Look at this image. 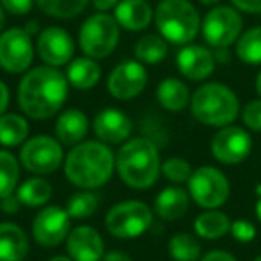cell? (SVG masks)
I'll list each match as a JSON object with an SVG mask.
<instances>
[{
    "label": "cell",
    "mask_w": 261,
    "mask_h": 261,
    "mask_svg": "<svg viewBox=\"0 0 261 261\" xmlns=\"http://www.w3.org/2000/svg\"><path fill=\"white\" fill-rule=\"evenodd\" d=\"M20 179V163L9 150L0 149V199L16 192Z\"/></svg>",
    "instance_id": "obj_31"
},
{
    "label": "cell",
    "mask_w": 261,
    "mask_h": 261,
    "mask_svg": "<svg viewBox=\"0 0 261 261\" xmlns=\"http://www.w3.org/2000/svg\"><path fill=\"white\" fill-rule=\"evenodd\" d=\"M215 59L220 63H225L229 61V52L227 48H217V52H215Z\"/></svg>",
    "instance_id": "obj_44"
},
{
    "label": "cell",
    "mask_w": 261,
    "mask_h": 261,
    "mask_svg": "<svg viewBox=\"0 0 261 261\" xmlns=\"http://www.w3.org/2000/svg\"><path fill=\"white\" fill-rule=\"evenodd\" d=\"M115 20L120 27L133 33L147 29L152 22V8L145 0H122L116 6Z\"/></svg>",
    "instance_id": "obj_21"
},
{
    "label": "cell",
    "mask_w": 261,
    "mask_h": 261,
    "mask_svg": "<svg viewBox=\"0 0 261 261\" xmlns=\"http://www.w3.org/2000/svg\"><path fill=\"white\" fill-rule=\"evenodd\" d=\"M147 70L138 59L122 61L108 77V91L116 100H130L138 97L147 86Z\"/></svg>",
    "instance_id": "obj_14"
},
{
    "label": "cell",
    "mask_w": 261,
    "mask_h": 261,
    "mask_svg": "<svg viewBox=\"0 0 261 261\" xmlns=\"http://www.w3.org/2000/svg\"><path fill=\"white\" fill-rule=\"evenodd\" d=\"M256 215H257V218L261 220V195L257 197V202H256Z\"/></svg>",
    "instance_id": "obj_48"
},
{
    "label": "cell",
    "mask_w": 261,
    "mask_h": 261,
    "mask_svg": "<svg viewBox=\"0 0 261 261\" xmlns=\"http://www.w3.org/2000/svg\"><path fill=\"white\" fill-rule=\"evenodd\" d=\"M200 261H238L231 252L227 250H210L200 257Z\"/></svg>",
    "instance_id": "obj_40"
},
{
    "label": "cell",
    "mask_w": 261,
    "mask_h": 261,
    "mask_svg": "<svg viewBox=\"0 0 261 261\" xmlns=\"http://www.w3.org/2000/svg\"><path fill=\"white\" fill-rule=\"evenodd\" d=\"M242 122L249 130L261 133V98L250 100L242 109Z\"/></svg>",
    "instance_id": "obj_35"
},
{
    "label": "cell",
    "mask_w": 261,
    "mask_h": 261,
    "mask_svg": "<svg viewBox=\"0 0 261 261\" xmlns=\"http://www.w3.org/2000/svg\"><path fill=\"white\" fill-rule=\"evenodd\" d=\"M158 102L163 106L167 111L179 113L185 108L190 106L192 100V95L190 90L181 79H175V77H167L160 83L156 91Z\"/></svg>",
    "instance_id": "obj_23"
},
{
    "label": "cell",
    "mask_w": 261,
    "mask_h": 261,
    "mask_svg": "<svg viewBox=\"0 0 261 261\" xmlns=\"http://www.w3.org/2000/svg\"><path fill=\"white\" fill-rule=\"evenodd\" d=\"M154 213L142 200H122L106 215V229L120 240H135L152 225Z\"/></svg>",
    "instance_id": "obj_6"
},
{
    "label": "cell",
    "mask_w": 261,
    "mask_h": 261,
    "mask_svg": "<svg viewBox=\"0 0 261 261\" xmlns=\"http://www.w3.org/2000/svg\"><path fill=\"white\" fill-rule=\"evenodd\" d=\"M215 54L202 45H186L177 54L179 72L190 81L207 79L215 72Z\"/></svg>",
    "instance_id": "obj_18"
},
{
    "label": "cell",
    "mask_w": 261,
    "mask_h": 261,
    "mask_svg": "<svg viewBox=\"0 0 261 261\" xmlns=\"http://www.w3.org/2000/svg\"><path fill=\"white\" fill-rule=\"evenodd\" d=\"M102 261H133V259L125 252H122V250H111V252H106L102 256Z\"/></svg>",
    "instance_id": "obj_42"
},
{
    "label": "cell",
    "mask_w": 261,
    "mask_h": 261,
    "mask_svg": "<svg viewBox=\"0 0 261 261\" xmlns=\"http://www.w3.org/2000/svg\"><path fill=\"white\" fill-rule=\"evenodd\" d=\"M4 22H6V18H4V9H2V6H0V31H2V27H4Z\"/></svg>",
    "instance_id": "obj_49"
},
{
    "label": "cell",
    "mask_w": 261,
    "mask_h": 261,
    "mask_svg": "<svg viewBox=\"0 0 261 261\" xmlns=\"http://www.w3.org/2000/svg\"><path fill=\"white\" fill-rule=\"evenodd\" d=\"M156 25L167 41L186 45L199 34L200 16L188 0H163L156 9Z\"/></svg>",
    "instance_id": "obj_5"
},
{
    "label": "cell",
    "mask_w": 261,
    "mask_h": 261,
    "mask_svg": "<svg viewBox=\"0 0 261 261\" xmlns=\"http://www.w3.org/2000/svg\"><path fill=\"white\" fill-rule=\"evenodd\" d=\"M236 9L250 15H261V0H231Z\"/></svg>",
    "instance_id": "obj_38"
},
{
    "label": "cell",
    "mask_w": 261,
    "mask_h": 261,
    "mask_svg": "<svg viewBox=\"0 0 261 261\" xmlns=\"http://www.w3.org/2000/svg\"><path fill=\"white\" fill-rule=\"evenodd\" d=\"M254 261H261V254H259V256H256V257H254Z\"/></svg>",
    "instance_id": "obj_51"
},
{
    "label": "cell",
    "mask_w": 261,
    "mask_h": 261,
    "mask_svg": "<svg viewBox=\"0 0 261 261\" xmlns=\"http://www.w3.org/2000/svg\"><path fill=\"white\" fill-rule=\"evenodd\" d=\"M200 29L207 45L215 48H227L242 36L243 20L236 8L218 6L207 13Z\"/></svg>",
    "instance_id": "obj_10"
},
{
    "label": "cell",
    "mask_w": 261,
    "mask_h": 261,
    "mask_svg": "<svg viewBox=\"0 0 261 261\" xmlns=\"http://www.w3.org/2000/svg\"><path fill=\"white\" fill-rule=\"evenodd\" d=\"M48 261H73L70 256H54V257H50Z\"/></svg>",
    "instance_id": "obj_47"
},
{
    "label": "cell",
    "mask_w": 261,
    "mask_h": 261,
    "mask_svg": "<svg viewBox=\"0 0 261 261\" xmlns=\"http://www.w3.org/2000/svg\"><path fill=\"white\" fill-rule=\"evenodd\" d=\"M130 130H133V123L129 116L115 108L102 109L93 120L95 136L106 145H118V143L127 142Z\"/></svg>",
    "instance_id": "obj_17"
},
{
    "label": "cell",
    "mask_w": 261,
    "mask_h": 261,
    "mask_svg": "<svg viewBox=\"0 0 261 261\" xmlns=\"http://www.w3.org/2000/svg\"><path fill=\"white\" fill-rule=\"evenodd\" d=\"M168 54V45L163 36L156 34H147L140 38L135 45V56L140 63L145 65H158L161 63Z\"/></svg>",
    "instance_id": "obj_28"
},
{
    "label": "cell",
    "mask_w": 261,
    "mask_h": 261,
    "mask_svg": "<svg viewBox=\"0 0 261 261\" xmlns=\"http://www.w3.org/2000/svg\"><path fill=\"white\" fill-rule=\"evenodd\" d=\"M34 47L25 29H13L0 34V66L9 73H22L31 66Z\"/></svg>",
    "instance_id": "obj_12"
},
{
    "label": "cell",
    "mask_w": 261,
    "mask_h": 261,
    "mask_svg": "<svg viewBox=\"0 0 261 261\" xmlns=\"http://www.w3.org/2000/svg\"><path fill=\"white\" fill-rule=\"evenodd\" d=\"M188 193L204 210H218L231 195L229 179L215 167H199L188 179Z\"/></svg>",
    "instance_id": "obj_8"
},
{
    "label": "cell",
    "mask_w": 261,
    "mask_h": 261,
    "mask_svg": "<svg viewBox=\"0 0 261 261\" xmlns=\"http://www.w3.org/2000/svg\"><path fill=\"white\" fill-rule=\"evenodd\" d=\"M8 106H9V88L6 86V83L0 81V116L6 113Z\"/></svg>",
    "instance_id": "obj_41"
},
{
    "label": "cell",
    "mask_w": 261,
    "mask_h": 261,
    "mask_svg": "<svg viewBox=\"0 0 261 261\" xmlns=\"http://www.w3.org/2000/svg\"><path fill=\"white\" fill-rule=\"evenodd\" d=\"M200 2H202L204 6H215V4H218L220 0H200Z\"/></svg>",
    "instance_id": "obj_50"
},
{
    "label": "cell",
    "mask_w": 261,
    "mask_h": 261,
    "mask_svg": "<svg viewBox=\"0 0 261 261\" xmlns=\"http://www.w3.org/2000/svg\"><path fill=\"white\" fill-rule=\"evenodd\" d=\"M65 177L81 190H95L111 179L116 161L111 149L100 140L81 142L65 158Z\"/></svg>",
    "instance_id": "obj_2"
},
{
    "label": "cell",
    "mask_w": 261,
    "mask_h": 261,
    "mask_svg": "<svg viewBox=\"0 0 261 261\" xmlns=\"http://www.w3.org/2000/svg\"><path fill=\"white\" fill-rule=\"evenodd\" d=\"M68 97V79L56 66H38L27 72L18 86V106L33 120L54 116Z\"/></svg>",
    "instance_id": "obj_1"
},
{
    "label": "cell",
    "mask_w": 261,
    "mask_h": 261,
    "mask_svg": "<svg viewBox=\"0 0 261 261\" xmlns=\"http://www.w3.org/2000/svg\"><path fill=\"white\" fill-rule=\"evenodd\" d=\"M231 236L240 243H249L256 238V225L247 218H238V220L231 222V229H229Z\"/></svg>",
    "instance_id": "obj_36"
},
{
    "label": "cell",
    "mask_w": 261,
    "mask_h": 261,
    "mask_svg": "<svg viewBox=\"0 0 261 261\" xmlns=\"http://www.w3.org/2000/svg\"><path fill=\"white\" fill-rule=\"evenodd\" d=\"M190 111L199 123L220 129L231 125L240 115V100L225 84L206 83L193 91Z\"/></svg>",
    "instance_id": "obj_4"
},
{
    "label": "cell",
    "mask_w": 261,
    "mask_h": 261,
    "mask_svg": "<svg viewBox=\"0 0 261 261\" xmlns=\"http://www.w3.org/2000/svg\"><path fill=\"white\" fill-rule=\"evenodd\" d=\"M20 163L34 175L52 174L65 163L61 142L47 135L33 136L20 149Z\"/></svg>",
    "instance_id": "obj_9"
},
{
    "label": "cell",
    "mask_w": 261,
    "mask_h": 261,
    "mask_svg": "<svg viewBox=\"0 0 261 261\" xmlns=\"http://www.w3.org/2000/svg\"><path fill=\"white\" fill-rule=\"evenodd\" d=\"M66 252L73 261H100L104 240L91 225H77L66 236Z\"/></svg>",
    "instance_id": "obj_16"
},
{
    "label": "cell",
    "mask_w": 261,
    "mask_h": 261,
    "mask_svg": "<svg viewBox=\"0 0 261 261\" xmlns=\"http://www.w3.org/2000/svg\"><path fill=\"white\" fill-rule=\"evenodd\" d=\"M120 40V27L113 16L98 13L83 23L79 31V45L88 58L104 59L115 52Z\"/></svg>",
    "instance_id": "obj_7"
},
{
    "label": "cell",
    "mask_w": 261,
    "mask_h": 261,
    "mask_svg": "<svg viewBox=\"0 0 261 261\" xmlns=\"http://www.w3.org/2000/svg\"><path fill=\"white\" fill-rule=\"evenodd\" d=\"M20 206H22V202H20V199L16 197V193H11V195L4 197V199H0V210L4 211V213H8V215L18 213Z\"/></svg>",
    "instance_id": "obj_39"
},
{
    "label": "cell",
    "mask_w": 261,
    "mask_h": 261,
    "mask_svg": "<svg viewBox=\"0 0 261 261\" xmlns=\"http://www.w3.org/2000/svg\"><path fill=\"white\" fill-rule=\"evenodd\" d=\"M95 6V9H98V11H109V9H113L116 4H118V0H91Z\"/></svg>",
    "instance_id": "obj_43"
},
{
    "label": "cell",
    "mask_w": 261,
    "mask_h": 261,
    "mask_svg": "<svg viewBox=\"0 0 261 261\" xmlns=\"http://www.w3.org/2000/svg\"><path fill=\"white\" fill-rule=\"evenodd\" d=\"M36 29H38V23L36 22H29V23H27V27H25V31L29 34H34V33H36Z\"/></svg>",
    "instance_id": "obj_46"
},
{
    "label": "cell",
    "mask_w": 261,
    "mask_h": 261,
    "mask_svg": "<svg viewBox=\"0 0 261 261\" xmlns=\"http://www.w3.org/2000/svg\"><path fill=\"white\" fill-rule=\"evenodd\" d=\"M90 129V120L86 113L81 109H66L59 115L56 122V138L61 142V145L75 147L84 142Z\"/></svg>",
    "instance_id": "obj_19"
},
{
    "label": "cell",
    "mask_w": 261,
    "mask_h": 261,
    "mask_svg": "<svg viewBox=\"0 0 261 261\" xmlns=\"http://www.w3.org/2000/svg\"><path fill=\"white\" fill-rule=\"evenodd\" d=\"M16 197L20 199L22 206L41 207L52 199V185L41 175L31 177L20 185V188L16 190Z\"/></svg>",
    "instance_id": "obj_27"
},
{
    "label": "cell",
    "mask_w": 261,
    "mask_h": 261,
    "mask_svg": "<svg viewBox=\"0 0 261 261\" xmlns=\"http://www.w3.org/2000/svg\"><path fill=\"white\" fill-rule=\"evenodd\" d=\"M98 207V197L90 190L75 192L66 200V211L72 218H90Z\"/></svg>",
    "instance_id": "obj_33"
},
{
    "label": "cell",
    "mask_w": 261,
    "mask_h": 261,
    "mask_svg": "<svg viewBox=\"0 0 261 261\" xmlns=\"http://www.w3.org/2000/svg\"><path fill=\"white\" fill-rule=\"evenodd\" d=\"M70 215L66 207L45 206L33 220V236L41 247H58L70 232Z\"/></svg>",
    "instance_id": "obj_13"
},
{
    "label": "cell",
    "mask_w": 261,
    "mask_h": 261,
    "mask_svg": "<svg viewBox=\"0 0 261 261\" xmlns=\"http://www.w3.org/2000/svg\"><path fill=\"white\" fill-rule=\"evenodd\" d=\"M33 2L34 0H0V6L4 11L11 13V15L22 16L33 9Z\"/></svg>",
    "instance_id": "obj_37"
},
{
    "label": "cell",
    "mask_w": 261,
    "mask_h": 261,
    "mask_svg": "<svg viewBox=\"0 0 261 261\" xmlns=\"http://www.w3.org/2000/svg\"><path fill=\"white\" fill-rule=\"evenodd\" d=\"M193 229L199 238L204 240H220L231 229V218L220 210H206L193 222Z\"/></svg>",
    "instance_id": "obj_25"
},
{
    "label": "cell",
    "mask_w": 261,
    "mask_h": 261,
    "mask_svg": "<svg viewBox=\"0 0 261 261\" xmlns=\"http://www.w3.org/2000/svg\"><path fill=\"white\" fill-rule=\"evenodd\" d=\"M190 193L179 186H168L161 190L154 199V211L163 220H179L190 207Z\"/></svg>",
    "instance_id": "obj_22"
},
{
    "label": "cell",
    "mask_w": 261,
    "mask_h": 261,
    "mask_svg": "<svg viewBox=\"0 0 261 261\" xmlns=\"http://www.w3.org/2000/svg\"><path fill=\"white\" fill-rule=\"evenodd\" d=\"M254 86H256V93H257V97L261 98V72L257 73V77H256V84H254Z\"/></svg>",
    "instance_id": "obj_45"
},
{
    "label": "cell",
    "mask_w": 261,
    "mask_h": 261,
    "mask_svg": "<svg viewBox=\"0 0 261 261\" xmlns=\"http://www.w3.org/2000/svg\"><path fill=\"white\" fill-rule=\"evenodd\" d=\"M252 152L249 130L240 125H225L211 138V154L222 165H240Z\"/></svg>",
    "instance_id": "obj_11"
},
{
    "label": "cell",
    "mask_w": 261,
    "mask_h": 261,
    "mask_svg": "<svg viewBox=\"0 0 261 261\" xmlns=\"http://www.w3.org/2000/svg\"><path fill=\"white\" fill-rule=\"evenodd\" d=\"M236 56L245 65H261V27H252L242 33L236 41Z\"/></svg>",
    "instance_id": "obj_30"
},
{
    "label": "cell",
    "mask_w": 261,
    "mask_h": 261,
    "mask_svg": "<svg viewBox=\"0 0 261 261\" xmlns=\"http://www.w3.org/2000/svg\"><path fill=\"white\" fill-rule=\"evenodd\" d=\"M161 174L170 182L182 185V182H188V179L192 177L193 168L182 158H168V160H165L161 163Z\"/></svg>",
    "instance_id": "obj_34"
},
{
    "label": "cell",
    "mask_w": 261,
    "mask_h": 261,
    "mask_svg": "<svg viewBox=\"0 0 261 261\" xmlns=\"http://www.w3.org/2000/svg\"><path fill=\"white\" fill-rule=\"evenodd\" d=\"M115 161L122 182L135 190L150 188L160 177V152L156 143L145 136L127 140L120 147Z\"/></svg>",
    "instance_id": "obj_3"
},
{
    "label": "cell",
    "mask_w": 261,
    "mask_h": 261,
    "mask_svg": "<svg viewBox=\"0 0 261 261\" xmlns=\"http://www.w3.org/2000/svg\"><path fill=\"white\" fill-rule=\"evenodd\" d=\"M29 136V123L22 115L4 113L0 116V145L18 147L27 142Z\"/></svg>",
    "instance_id": "obj_26"
},
{
    "label": "cell",
    "mask_w": 261,
    "mask_h": 261,
    "mask_svg": "<svg viewBox=\"0 0 261 261\" xmlns=\"http://www.w3.org/2000/svg\"><path fill=\"white\" fill-rule=\"evenodd\" d=\"M36 4L45 15L66 20L83 13L88 6V0H36Z\"/></svg>",
    "instance_id": "obj_32"
},
{
    "label": "cell",
    "mask_w": 261,
    "mask_h": 261,
    "mask_svg": "<svg viewBox=\"0 0 261 261\" xmlns=\"http://www.w3.org/2000/svg\"><path fill=\"white\" fill-rule=\"evenodd\" d=\"M202 252L200 242L192 232H175L168 242V254L175 261H197Z\"/></svg>",
    "instance_id": "obj_29"
},
{
    "label": "cell",
    "mask_w": 261,
    "mask_h": 261,
    "mask_svg": "<svg viewBox=\"0 0 261 261\" xmlns=\"http://www.w3.org/2000/svg\"><path fill=\"white\" fill-rule=\"evenodd\" d=\"M29 254V238L13 222L0 224V261H23Z\"/></svg>",
    "instance_id": "obj_20"
},
{
    "label": "cell",
    "mask_w": 261,
    "mask_h": 261,
    "mask_svg": "<svg viewBox=\"0 0 261 261\" xmlns=\"http://www.w3.org/2000/svg\"><path fill=\"white\" fill-rule=\"evenodd\" d=\"M36 50L41 61L48 66H63L73 58V40L61 27H47L36 41Z\"/></svg>",
    "instance_id": "obj_15"
},
{
    "label": "cell",
    "mask_w": 261,
    "mask_h": 261,
    "mask_svg": "<svg viewBox=\"0 0 261 261\" xmlns=\"http://www.w3.org/2000/svg\"><path fill=\"white\" fill-rule=\"evenodd\" d=\"M102 70L93 58H77L66 70V79L75 90H91L98 84Z\"/></svg>",
    "instance_id": "obj_24"
}]
</instances>
